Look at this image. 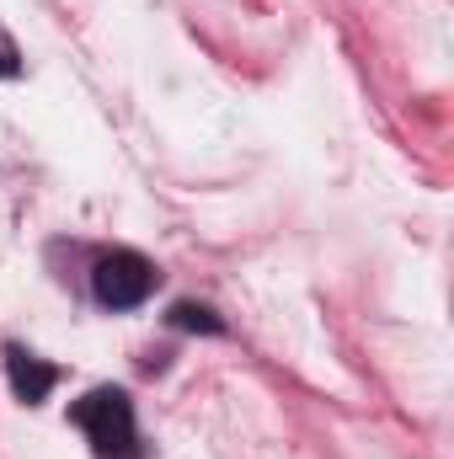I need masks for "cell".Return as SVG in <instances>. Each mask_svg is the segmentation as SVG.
<instances>
[{"mask_svg": "<svg viewBox=\"0 0 454 459\" xmlns=\"http://www.w3.org/2000/svg\"><path fill=\"white\" fill-rule=\"evenodd\" d=\"M92 289H97L102 305H113V310H134V305L150 299V289H155V267H150L139 251H108V256L92 267Z\"/></svg>", "mask_w": 454, "mask_h": 459, "instance_id": "7a4b0ae2", "label": "cell"}, {"mask_svg": "<svg viewBox=\"0 0 454 459\" xmlns=\"http://www.w3.org/2000/svg\"><path fill=\"white\" fill-rule=\"evenodd\" d=\"M171 326H182V332H209V337L225 332V321H220L214 310H204V305H177V310H171Z\"/></svg>", "mask_w": 454, "mask_h": 459, "instance_id": "277c9868", "label": "cell"}, {"mask_svg": "<svg viewBox=\"0 0 454 459\" xmlns=\"http://www.w3.org/2000/svg\"><path fill=\"white\" fill-rule=\"evenodd\" d=\"M54 379H59V374H54L48 363H38V358H27L22 347H11V390H16V401H27V406L48 401Z\"/></svg>", "mask_w": 454, "mask_h": 459, "instance_id": "3957f363", "label": "cell"}, {"mask_svg": "<svg viewBox=\"0 0 454 459\" xmlns=\"http://www.w3.org/2000/svg\"><path fill=\"white\" fill-rule=\"evenodd\" d=\"M75 422L97 444V459H139V433H134V406L123 390H92L75 406Z\"/></svg>", "mask_w": 454, "mask_h": 459, "instance_id": "6da1fadb", "label": "cell"}, {"mask_svg": "<svg viewBox=\"0 0 454 459\" xmlns=\"http://www.w3.org/2000/svg\"><path fill=\"white\" fill-rule=\"evenodd\" d=\"M11 75H22V54H16V43H11V32L0 27V81H11Z\"/></svg>", "mask_w": 454, "mask_h": 459, "instance_id": "5b68a950", "label": "cell"}]
</instances>
